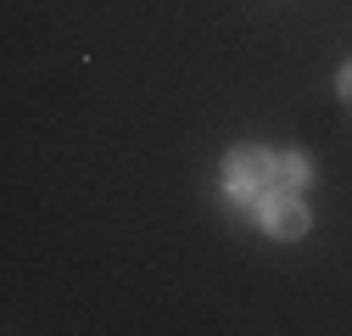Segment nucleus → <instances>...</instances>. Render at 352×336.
I'll list each match as a JSON object with an SVG mask.
<instances>
[{"mask_svg":"<svg viewBox=\"0 0 352 336\" xmlns=\"http://www.w3.org/2000/svg\"><path fill=\"white\" fill-rule=\"evenodd\" d=\"M224 180H230V196H257V191H269V180H274V162L263 157V151H252V146H241V151H230V162H224Z\"/></svg>","mask_w":352,"mask_h":336,"instance_id":"1","label":"nucleus"},{"mask_svg":"<svg viewBox=\"0 0 352 336\" xmlns=\"http://www.w3.org/2000/svg\"><path fill=\"white\" fill-rule=\"evenodd\" d=\"M307 157H296V151H285V157H274V185L280 191H296V185H307Z\"/></svg>","mask_w":352,"mask_h":336,"instance_id":"3","label":"nucleus"},{"mask_svg":"<svg viewBox=\"0 0 352 336\" xmlns=\"http://www.w3.org/2000/svg\"><path fill=\"white\" fill-rule=\"evenodd\" d=\"M336 84H341V96L352 101V67H341V78H336Z\"/></svg>","mask_w":352,"mask_h":336,"instance_id":"4","label":"nucleus"},{"mask_svg":"<svg viewBox=\"0 0 352 336\" xmlns=\"http://www.w3.org/2000/svg\"><path fill=\"white\" fill-rule=\"evenodd\" d=\"M257 219H263V230L269 235H280V241H291V235H307V207H302V196H263L257 202Z\"/></svg>","mask_w":352,"mask_h":336,"instance_id":"2","label":"nucleus"}]
</instances>
